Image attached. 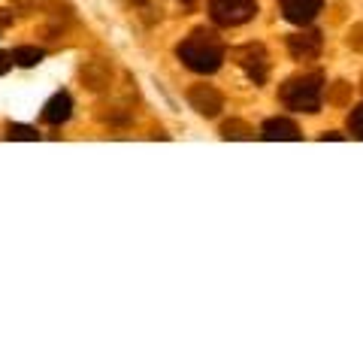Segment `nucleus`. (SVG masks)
Wrapping results in <instances>:
<instances>
[{"label":"nucleus","instance_id":"f257e3e1","mask_svg":"<svg viewBox=\"0 0 363 363\" xmlns=\"http://www.w3.org/2000/svg\"><path fill=\"white\" fill-rule=\"evenodd\" d=\"M179 58L194 73H215L224 61V45L209 30H194L191 37L179 45Z\"/></svg>","mask_w":363,"mask_h":363},{"label":"nucleus","instance_id":"f03ea898","mask_svg":"<svg viewBox=\"0 0 363 363\" xmlns=\"http://www.w3.org/2000/svg\"><path fill=\"white\" fill-rule=\"evenodd\" d=\"M324 97V79L321 73H309V76H297L288 79L281 85V104L297 109V112H318Z\"/></svg>","mask_w":363,"mask_h":363},{"label":"nucleus","instance_id":"7ed1b4c3","mask_svg":"<svg viewBox=\"0 0 363 363\" xmlns=\"http://www.w3.org/2000/svg\"><path fill=\"white\" fill-rule=\"evenodd\" d=\"M255 13H257L255 0H209V16L221 28L245 25V21L255 18Z\"/></svg>","mask_w":363,"mask_h":363},{"label":"nucleus","instance_id":"20e7f679","mask_svg":"<svg viewBox=\"0 0 363 363\" xmlns=\"http://www.w3.org/2000/svg\"><path fill=\"white\" fill-rule=\"evenodd\" d=\"M233 58L248 73V79H252L255 85H260L267 79V52H264V45L248 43V45H242V49L233 52Z\"/></svg>","mask_w":363,"mask_h":363},{"label":"nucleus","instance_id":"39448f33","mask_svg":"<svg viewBox=\"0 0 363 363\" xmlns=\"http://www.w3.org/2000/svg\"><path fill=\"white\" fill-rule=\"evenodd\" d=\"M188 104H191V109H197L203 118H215L224 109V97L212 85H194L188 91Z\"/></svg>","mask_w":363,"mask_h":363},{"label":"nucleus","instance_id":"423d86ee","mask_svg":"<svg viewBox=\"0 0 363 363\" xmlns=\"http://www.w3.org/2000/svg\"><path fill=\"white\" fill-rule=\"evenodd\" d=\"M288 52L297 61H312L321 55V33L318 30H306V33H294L288 37Z\"/></svg>","mask_w":363,"mask_h":363},{"label":"nucleus","instance_id":"0eeeda50","mask_svg":"<svg viewBox=\"0 0 363 363\" xmlns=\"http://www.w3.org/2000/svg\"><path fill=\"white\" fill-rule=\"evenodd\" d=\"M324 0H281V13L294 25H309V21L321 13Z\"/></svg>","mask_w":363,"mask_h":363},{"label":"nucleus","instance_id":"6e6552de","mask_svg":"<svg viewBox=\"0 0 363 363\" xmlns=\"http://www.w3.org/2000/svg\"><path fill=\"white\" fill-rule=\"evenodd\" d=\"M260 136L269 140V143H276V140L279 143H297L300 128L288 118H269V121H264V128H260Z\"/></svg>","mask_w":363,"mask_h":363},{"label":"nucleus","instance_id":"1a4fd4ad","mask_svg":"<svg viewBox=\"0 0 363 363\" xmlns=\"http://www.w3.org/2000/svg\"><path fill=\"white\" fill-rule=\"evenodd\" d=\"M79 76H82L88 91H104L112 82V70H109L106 61H88L82 70H79Z\"/></svg>","mask_w":363,"mask_h":363},{"label":"nucleus","instance_id":"9d476101","mask_svg":"<svg viewBox=\"0 0 363 363\" xmlns=\"http://www.w3.org/2000/svg\"><path fill=\"white\" fill-rule=\"evenodd\" d=\"M70 112H73V100H70V94H55L49 104H45V109H43V121H49V124H64L67 118H70Z\"/></svg>","mask_w":363,"mask_h":363},{"label":"nucleus","instance_id":"9b49d317","mask_svg":"<svg viewBox=\"0 0 363 363\" xmlns=\"http://www.w3.org/2000/svg\"><path fill=\"white\" fill-rule=\"evenodd\" d=\"M221 136H224V140H252L255 130L248 128L245 121L230 118V121H224V124H221Z\"/></svg>","mask_w":363,"mask_h":363},{"label":"nucleus","instance_id":"f8f14e48","mask_svg":"<svg viewBox=\"0 0 363 363\" xmlns=\"http://www.w3.org/2000/svg\"><path fill=\"white\" fill-rule=\"evenodd\" d=\"M43 49H37V45H21V49L13 52V61L21 64V67H33V64H40L43 61Z\"/></svg>","mask_w":363,"mask_h":363},{"label":"nucleus","instance_id":"ddd939ff","mask_svg":"<svg viewBox=\"0 0 363 363\" xmlns=\"http://www.w3.org/2000/svg\"><path fill=\"white\" fill-rule=\"evenodd\" d=\"M327 100H330V104H336V106L351 104V85H348V82H336V85H330V91H327Z\"/></svg>","mask_w":363,"mask_h":363},{"label":"nucleus","instance_id":"4468645a","mask_svg":"<svg viewBox=\"0 0 363 363\" xmlns=\"http://www.w3.org/2000/svg\"><path fill=\"white\" fill-rule=\"evenodd\" d=\"M348 128H351V133L357 136V140H363V104L351 112V118H348Z\"/></svg>","mask_w":363,"mask_h":363},{"label":"nucleus","instance_id":"2eb2a0df","mask_svg":"<svg viewBox=\"0 0 363 363\" xmlns=\"http://www.w3.org/2000/svg\"><path fill=\"white\" fill-rule=\"evenodd\" d=\"M6 136H9V140H37V130H33V128H21V124H13Z\"/></svg>","mask_w":363,"mask_h":363},{"label":"nucleus","instance_id":"dca6fc26","mask_svg":"<svg viewBox=\"0 0 363 363\" xmlns=\"http://www.w3.org/2000/svg\"><path fill=\"white\" fill-rule=\"evenodd\" d=\"M348 45L354 52H363V25H354L351 28V33H348Z\"/></svg>","mask_w":363,"mask_h":363},{"label":"nucleus","instance_id":"f3484780","mask_svg":"<svg viewBox=\"0 0 363 363\" xmlns=\"http://www.w3.org/2000/svg\"><path fill=\"white\" fill-rule=\"evenodd\" d=\"M9 67H13V55H4V52H0V73H6Z\"/></svg>","mask_w":363,"mask_h":363},{"label":"nucleus","instance_id":"a211bd4d","mask_svg":"<svg viewBox=\"0 0 363 363\" xmlns=\"http://www.w3.org/2000/svg\"><path fill=\"white\" fill-rule=\"evenodd\" d=\"M321 140H342V133H333L330 130V133H321Z\"/></svg>","mask_w":363,"mask_h":363},{"label":"nucleus","instance_id":"6ab92c4d","mask_svg":"<svg viewBox=\"0 0 363 363\" xmlns=\"http://www.w3.org/2000/svg\"><path fill=\"white\" fill-rule=\"evenodd\" d=\"M182 4H194V0H182Z\"/></svg>","mask_w":363,"mask_h":363},{"label":"nucleus","instance_id":"aec40b11","mask_svg":"<svg viewBox=\"0 0 363 363\" xmlns=\"http://www.w3.org/2000/svg\"><path fill=\"white\" fill-rule=\"evenodd\" d=\"M360 91H363V79H360Z\"/></svg>","mask_w":363,"mask_h":363}]
</instances>
